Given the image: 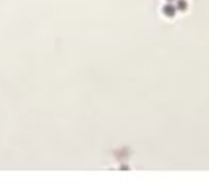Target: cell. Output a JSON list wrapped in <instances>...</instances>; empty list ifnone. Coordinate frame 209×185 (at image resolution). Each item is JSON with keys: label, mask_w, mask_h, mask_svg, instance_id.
I'll list each match as a JSON object with an SVG mask.
<instances>
[{"label": "cell", "mask_w": 209, "mask_h": 185, "mask_svg": "<svg viewBox=\"0 0 209 185\" xmlns=\"http://www.w3.org/2000/svg\"><path fill=\"white\" fill-rule=\"evenodd\" d=\"M162 11H163V14L166 16H169V18H171V16H174L175 15V11H177V8H175V6L174 4H166L163 8H162Z\"/></svg>", "instance_id": "cell-1"}, {"label": "cell", "mask_w": 209, "mask_h": 185, "mask_svg": "<svg viewBox=\"0 0 209 185\" xmlns=\"http://www.w3.org/2000/svg\"><path fill=\"white\" fill-rule=\"evenodd\" d=\"M175 8H177V11H185V10L187 8V3H186V0H177V3H175Z\"/></svg>", "instance_id": "cell-2"}, {"label": "cell", "mask_w": 209, "mask_h": 185, "mask_svg": "<svg viewBox=\"0 0 209 185\" xmlns=\"http://www.w3.org/2000/svg\"><path fill=\"white\" fill-rule=\"evenodd\" d=\"M167 2H174V0H167Z\"/></svg>", "instance_id": "cell-3"}]
</instances>
